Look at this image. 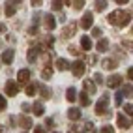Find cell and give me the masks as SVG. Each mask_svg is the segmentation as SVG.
Returning <instances> with one entry per match:
<instances>
[{"label":"cell","mask_w":133,"mask_h":133,"mask_svg":"<svg viewBox=\"0 0 133 133\" xmlns=\"http://www.w3.org/2000/svg\"><path fill=\"white\" fill-rule=\"evenodd\" d=\"M4 32H6V26H4L2 23H0V34H4Z\"/></svg>","instance_id":"7bdbcfd3"},{"label":"cell","mask_w":133,"mask_h":133,"mask_svg":"<svg viewBox=\"0 0 133 133\" xmlns=\"http://www.w3.org/2000/svg\"><path fill=\"white\" fill-rule=\"evenodd\" d=\"M69 66H71V71H73L75 77H83L84 75V62L77 60V62H73V64H69Z\"/></svg>","instance_id":"3957f363"},{"label":"cell","mask_w":133,"mask_h":133,"mask_svg":"<svg viewBox=\"0 0 133 133\" xmlns=\"http://www.w3.org/2000/svg\"><path fill=\"white\" fill-rule=\"evenodd\" d=\"M83 86H84V90H86L88 94H96V84H94V83L90 81V79H84Z\"/></svg>","instance_id":"5bb4252c"},{"label":"cell","mask_w":133,"mask_h":133,"mask_svg":"<svg viewBox=\"0 0 133 133\" xmlns=\"http://www.w3.org/2000/svg\"><path fill=\"white\" fill-rule=\"evenodd\" d=\"M107 105H109V96L105 94V96H101V99L96 103V112L97 114H105L107 112Z\"/></svg>","instance_id":"7a4b0ae2"},{"label":"cell","mask_w":133,"mask_h":133,"mask_svg":"<svg viewBox=\"0 0 133 133\" xmlns=\"http://www.w3.org/2000/svg\"><path fill=\"white\" fill-rule=\"evenodd\" d=\"M120 94H122V96H131V83H129L128 86H124V90H122Z\"/></svg>","instance_id":"4dcf8cb0"},{"label":"cell","mask_w":133,"mask_h":133,"mask_svg":"<svg viewBox=\"0 0 133 133\" xmlns=\"http://www.w3.org/2000/svg\"><path fill=\"white\" fill-rule=\"evenodd\" d=\"M62 6H64V2H60V0H55V2L51 4L52 11H60V10H62Z\"/></svg>","instance_id":"484cf974"},{"label":"cell","mask_w":133,"mask_h":133,"mask_svg":"<svg viewBox=\"0 0 133 133\" xmlns=\"http://www.w3.org/2000/svg\"><path fill=\"white\" fill-rule=\"evenodd\" d=\"M34 8H38V6H41V0H39V2H38V0H34V2H30Z\"/></svg>","instance_id":"b9f144b4"},{"label":"cell","mask_w":133,"mask_h":133,"mask_svg":"<svg viewBox=\"0 0 133 133\" xmlns=\"http://www.w3.org/2000/svg\"><path fill=\"white\" fill-rule=\"evenodd\" d=\"M92 24H94V15L90 11H86L83 15V19H81V26H83L84 30H88V28H92Z\"/></svg>","instance_id":"277c9868"},{"label":"cell","mask_w":133,"mask_h":133,"mask_svg":"<svg viewBox=\"0 0 133 133\" xmlns=\"http://www.w3.org/2000/svg\"><path fill=\"white\" fill-rule=\"evenodd\" d=\"M99 133H114V129H112V128H111V126H103V128H101V131H99Z\"/></svg>","instance_id":"d6a6232c"},{"label":"cell","mask_w":133,"mask_h":133,"mask_svg":"<svg viewBox=\"0 0 133 133\" xmlns=\"http://www.w3.org/2000/svg\"><path fill=\"white\" fill-rule=\"evenodd\" d=\"M68 116L71 118V120H79V118H81V109H75V107L69 109L68 111Z\"/></svg>","instance_id":"d6986e66"},{"label":"cell","mask_w":133,"mask_h":133,"mask_svg":"<svg viewBox=\"0 0 133 133\" xmlns=\"http://www.w3.org/2000/svg\"><path fill=\"white\" fill-rule=\"evenodd\" d=\"M124 112H126V114H129V118H131V114H133V105H131V103L124 105Z\"/></svg>","instance_id":"f546056e"},{"label":"cell","mask_w":133,"mask_h":133,"mask_svg":"<svg viewBox=\"0 0 133 133\" xmlns=\"http://www.w3.org/2000/svg\"><path fill=\"white\" fill-rule=\"evenodd\" d=\"M0 133H4V128H2V126H0Z\"/></svg>","instance_id":"ee69618b"},{"label":"cell","mask_w":133,"mask_h":133,"mask_svg":"<svg viewBox=\"0 0 133 133\" xmlns=\"http://www.w3.org/2000/svg\"><path fill=\"white\" fill-rule=\"evenodd\" d=\"M13 56H15L13 49H6L4 55H2V62H4V64H11V62H13Z\"/></svg>","instance_id":"9c48e42d"},{"label":"cell","mask_w":133,"mask_h":133,"mask_svg":"<svg viewBox=\"0 0 133 133\" xmlns=\"http://www.w3.org/2000/svg\"><path fill=\"white\" fill-rule=\"evenodd\" d=\"M21 2H8L6 4V15L8 17H11V15H15V11H17V6H19Z\"/></svg>","instance_id":"8fae6325"},{"label":"cell","mask_w":133,"mask_h":133,"mask_svg":"<svg viewBox=\"0 0 133 133\" xmlns=\"http://www.w3.org/2000/svg\"><path fill=\"white\" fill-rule=\"evenodd\" d=\"M4 109H6V97L0 96V111H4Z\"/></svg>","instance_id":"836d02e7"},{"label":"cell","mask_w":133,"mask_h":133,"mask_svg":"<svg viewBox=\"0 0 133 133\" xmlns=\"http://www.w3.org/2000/svg\"><path fill=\"white\" fill-rule=\"evenodd\" d=\"M66 97H68V101H75V97H77V90H75V88H68Z\"/></svg>","instance_id":"603a6c76"},{"label":"cell","mask_w":133,"mask_h":133,"mask_svg":"<svg viewBox=\"0 0 133 133\" xmlns=\"http://www.w3.org/2000/svg\"><path fill=\"white\" fill-rule=\"evenodd\" d=\"M19 126L24 128V129H30V128H32V120H30L28 116H21V118H19Z\"/></svg>","instance_id":"9a60e30c"},{"label":"cell","mask_w":133,"mask_h":133,"mask_svg":"<svg viewBox=\"0 0 133 133\" xmlns=\"http://www.w3.org/2000/svg\"><path fill=\"white\" fill-rule=\"evenodd\" d=\"M101 34H103V32H101V28H97V26H96V28H92V36H94V38L101 39Z\"/></svg>","instance_id":"f1b7e54d"},{"label":"cell","mask_w":133,"mask_h":133,"mask_svg":"<svg viewBox=\"0 0 133 133\" xmlns=\"http://www.w3.org/2000/svg\"><path fill=\"white\" fill-rule=\"evenodd\" d=\"M34 133H47V131H45V128H39V126H38L36 129H34Z\"/></svg>","instance_id":"f35d334b"},{"label":"cell","mask_w":133,"mask_h":133,"mask_svg":"<svg viewBox=\"0 0 133 133\" xmlns=\"http://www.w3.org/2000/svg\"><path fill=\"white\" fill-rule=\"evenodd\" d=\"M39 88V94H41V97H43V99H49V97H51V90H49V88L47 86H38Z\"/></svg>","instance_id":"7402d4cb"},{"label":"cell","mask_w":133,"mask_h":133,"mask_svg":"<svg viewBox=\"0 0 133 133\" xmlns=\"http://www.w3.org/2000/svg\"><path fill=\"white\" fill-rule=\"evenodd\" d=\"M114 101H116V105H120V103H122V94H120V92L116 94V97H114Z\"/></svg>","instance_id":"8d00e7d4"},{"label":"cell","mask_w":133,"mask_h":133,"mask_svg":"<svg viewBox=\"0 0 133 133\" xmlns=\"http://www.w3.org/2000/svg\"><path fill=\"white\" fill-rule=\"evenodd\" d=\"M45 126H47V128H52V126H55V124H52V118H47V120H45Z\"/></svg>","instance_id":"74e56055"},{"label":"cell","mask_w":133,"mask_h":133,"mask_svg":"<svg viewBox=\"0 0 133 133\" xmlns=\"http://www.w3.org/2000/svg\"><path fill=\"white\" fill-rule=\"evenodd\" d=\"M28 34H30V36H36V34H38V26H30V28H28Z\"/></svg>","instance_id":"e575fe53"},{"label":"cell","mask_w":133,"mask_h":133,"mask_svg":"<svg viewBox=\"0 0 133 133\" xmlns=\"http://www.w3.org/2000/svg\"><path fill=\"white\" fill-rule=\"evenodd\" d=\"M69 52H73V55H81V52H79V49H77V47H69Z\"/></svg>","instance_id":"ab89813d"},{"label":"cell","mask_w":133,"mask_h":133,"mask_svg":"<svg viewBox=\"0 0 133 133\" xmlns=\"http://www.w3.org/2000/svg\"><path fill=\"white\" fill-rule=\"evenodd\" d=\"M43 112H45V107H43V103L36 101V103H34V114H38V116H41Z\"/></svg>","instance_id":"44dd1931"},{"label":"cell","mask_w":133,"mask_h":133,"mask_svg":"<svg viewBox=\"0 0 133 133\" xmlns=\"http://www.w3.org/2000/svg\"><path fill=\"white\" fill-rule=\"evenodd\" d=\"M6 94L8 96H17V94H19V84H17V83H13V81H8L6 83Z\"/></svg>","instance_id":"52a82bcc"},{"label":"cell","mask_w":133,"mask_h":133,"mask_svg":"<svg viewBox=\"0 0 133 133\" xmlns=\"http://www.w3.org/2000/svg\"><path fill=\"white\" fill-rule=\"evenodd\" d=\"M68 68H69V62H68L66 58H58V60H56V69L64 71V69H68Z\"/></svg>","instance_id":"e0dca14e"},{"label":"cell","mask_w":133,"mask_h":133,"mask_svg":"<svg viewBox=\"0 0 133 133\" xmlns=\"http://www.w3.org/2000/svg\"><path fill=\"white\" fill-rule=\"evenodd\" d=\"M81 45H83V49H84V51L92 49V39L88 38V36H83V38H81Z\"/></svg>","instance_id":"ffe728a7"},{"label":"cell","mask_w":133,"mask_h":133,"mask_svg":"<svg viewBox=\"0 0 133 133\" xmlns=\"http://www.w3.org/2000/svg\"><path fill=\"white\" fill-rule=\"evenodd\" d=\"M36 90H38V86L36 84H26V96H36Z\"/></svg>","instance_id":"cb8c5ba5"},{"label":"cell","mask_w":133,"mask_h":133,"mask_svg":"<svg viewBox=\"0 0 133 133\" xmlns=\"http://www.w3.org/2000/svg\"><path fill=\"white\" fill-rule=\"evenodd\" d=\"M51 75H52V69H51V68L47 66L45 69H43V73H41V77H43V79H51Z\"/></svg>","instance_id":"4316f807"},{"label":"cell","mask_w":133,"mask_h":133,"mask_svg":"<svg viewBox=\"0 0 133 133\" xmlns=\"http://www.w3.org/2000/svg\"><path fill=\"white\" fill-rule=\"evenodd\" d=\"M105 83H107V86H109V88H116V86H120V84H122V77H120V75H116V73H112L111 77H107V81H105Z\"/></svg>","instance_id":"5b68a950"},{"label":"cell","mask_w":133,"mask_h":133,"mask_svg":"<svg viewBox=\"0 0 133 133\" xmlns=\"http://www.w3.org/2000/svg\"><path fill=\"white\" fill-rule=\"evenodd\" d=\"M75 30H77V24L75 23H69V26H66V28L62 30V38H71V36H75Z\"/></svg>","instance_id":"ba28073f"},{"label":"cell","mask_w":133,"mask_h":133,"mask_svg":"<svg viewBox=\"0 0 133 133\" xmlns=\"http://www.w3.org/2000/svg\"><path fill=\"white\" fill-rule=\"evenodd\" d=\"M17 79H19V84H28L30 83V69H19Z\"/></svg>","instance_id":"8992f818"},{"label":"cell","mask_w":133,"mask_h":133,"mask_svg":"<svg viewBox=\"0 0 133 133\" xmlns=\"http://www.w3.org/2000/svg\"><path fill=\"white\" fill-rule=\"evenodd\" d=\"M94 81L101 84V83H103V77H101V73H96V75H94Z\"/></svg>","instance_id":"d590c367"},{"label":"cell","mask_w":133,"mask_h":133,"mask_svg":"<svg viewBox=\"0 0 133 133\" xmlns=\"http://www.w3.org/2000/svg\"><path fill=\"white\" fill-rule=\"evenodd\" d=\"M101 64H103V68H105V69H114V68L118 66V64H116V62H114L112 58H105V60L101 62Z\"/></svg>","instance_id":"ac0fdd59"},{"label":"cell","mask_w":133,"mask_h":133,"mask_svg":"<svg viewBox=\"0 0 133 133\" xmlns=\"http://www.w3.org/2000/svg\"><path fill=\"white\" fill-rule=\"evenodd\" d=\"M45 19V26H47V30H55V26H56V21H55V17H52L51 13L43 17Z\"/></svg>","instance_id":"4fadbf2b"},{"label":"cell","mask_w":133,"mask_h":133,"mask_svg":"<svg viewBox=\"0 0 133 133\" xmlns=\"http://www.w3.org/2000/svg\"><path fill=\"white\" fill-rule=\"evenodd\" d=\"M92 133H99V131H92Z\"/></svg>","instance_id":"f6af8a7d"},{"label":"cell","mask_w":133,"mask_h":133,"mask_svg":"<svg viewBox=\"0 0 133 133\" xmlns=\"http://www.w3.org/2000/svg\"><path fill=\"white\" fill-rule=\"evenodd\" d=\"M116 122H118V126L122 128V129H128V128H131V122L124 116V114H118L116 116Z\"/></svg>","instance_id":"30bf717a"},{"label":"cell","mask_w":133,"mask_h":133,"mask_svg":"<svg viewBox=\"0 0 133 133\" xmlns=\"http://www.w3.org/2000/svg\"><path fill=\"white\" fill-rule=\"evenodd\" d=\"M39 51H41L39 47H30L28 49V62H36V56H38Z\"/></svg>","instance_id":"2e32d148"},{"label":"cell","mask_w":133,"mask_h":133,"mask_svg":"<svg viewBox=\"0 0 133 133\" xmlns=\"http://www.w3.org/2000/svg\"><path fill=\"white\" fill-rule=\"evenodd\" d=\"M73 4V8H75V10H83V6H84V2H83V0H77V2H71Z\"/></svg>","instance_id":"1f68e13d"},{"label":"cell","mask_w":133,"mask_h":133,"mask_svg":"<svg viewBox=\"0 0 133 133\" xmlns=\"http://www.w3.org/2000/svg\"><path fill=\"white\" fill-rule=\"evenodd\" d=\"M107 4L109 2H105V0H97V2H96V10L97 11H103L105 8H107Z\"/></svg>","instance_id":"d4e9b609"},{"label":"cell","mask_w":133,"mask_h":133,"mask_svg":"<svg viewBox=\"0 0 133 133\" xmlns=\"http://www.w3.org/2000/svg\"><path fill=\"white\" fill-rule=\"evenodd\" d=\"M129 21H131V13L122 11V10H116L109 15V23L116 24V26H126V24H129Z\"/></svg>","instance_id":"6da1fadb"},{"label":"cell","mask_w":133,"mask_h":133,"mask_svg":"<svg viewBox=\"0 0 133 133\" xmlns=\"http://www.w3.org/2000/svg\"><path fill=\"white\" fill-rule=\"evenodd\" d=\"M79 99H81V103L84 105V107H86V105H90V97H88V96H84V94H81V96H79Z\"/></svg>","instance_id":"83f0119b"},{"label":"cell","mask_w":133,"mask_h":133,"mask_svg":"<svg viewBox=\"0 0 133 133\" xmlns=\"http://www.w3.org/2000/svg\"><path fill=\"white\" fill-rule=\"evenodd\" d=\"M99 52H105V51H109V39L107 38H101V39H97V47H96Z\"/></svg>","instance_id":"7c38bea8"},{"label":"cell","mask_w":133,"mask_h":133,"mask_svg":"<svg viewBox=\"0 0 133 133\" xmlns=\"http://www.w3.org/2000/svg\"><path fill=\"white\" fill-rule=\"evenodd\" d=\"M128 77H129V81H131V77H133V68L131 66L128 68Z\"/></svg>","instance_id":"60d3db41"}]
</instances>
